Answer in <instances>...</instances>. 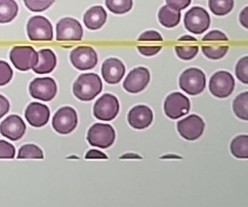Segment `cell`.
I'll return each mask as SVG.
<instances>
[{"mask_svg":"<svg viewBox=\"0 0 248 207\" xmlns=\"http://www.w3.org/2000/svg\"><path fill=\"white\" fill-rule=\"evenodd\" d=\"M205 86L206 77L200 69H187L180 77V87L190 96L200 95L205 89Z\"/></svg>","mask_w":248,"mask_h":207,"instance_id":"cell-2","label":"cell"},{"mask_svg":"<svg viewBox=\"0 0 248 207\" xmlns=\"http://www.w3.org/2000/svg\"><path fill=\"white\" fill-rule=\"evenodd\" d=\"M232 155L239 159H247L248 158V136L242 134V136L236 137L232 143L231 146Z\"/></svg>","mask_w":248,"mask_h":207,"instance_id":"cell-24","label":"cell"},{"mask_svg":"<svg viewBox=\"0 0 248 207\" xmlns=\"http://www.w3.org/2000/svg\"><path fill=\"white\" fill-rule=\"evenodd\" d=\"M44 155L42 150L33 143H27L20 148L19 153H17V159H27V158H33V159H43Z\"/></svg>","mask_w":248,"mask_h":207,"instance_id":"cell-28","label":"cell"},{"mask_svg":"<svg viewBox=\"0 0 248 207\" xmlns=\"http://www.w3.org/2000/svg\"><path fill=\"white\" fill-rule=\"evenodd\" d=\"M26 132V124L17 115H11L0 124V133L11 141H19Z\"/></svg>","mask_w":248,"mask_h":207,"instance_id":"cell-16","label":"cell"},{"mask_svg":"<svg viewBox=\"0 0 248 207\" xmlns=\"http://www.w3.org/2000/svg\"><path fill=\"white\" fill-rule=\"evenodd\" d=\"M235 88V79L227 71L217 72L210 78L209 91L217 97L225 98L231 96Z\"/></svg>","mask_w":248,"mask_h":207,"instance_id":"cell-9","label":"cell"},{"mask_svg":"<svg viewBox=\"0 0 248 207\" xmlns=\"http://www.w3.org/2000/svg\"><path fill=\"white\" fill-rule=\"evenodd\" d=\"M209 10L216 16H226L232 12L234 0H209Z\"/></svg>","mask_w":248,"mask_h":207,"instance_id":"cell-26","label":"cell"},{"mask_svg":"<svg viewBox=\"0 0 248 207\" xmlns=\"http://www.w3.org/2000/svg\"><path fill=\"white\" fill-rule=\"evenodd\" d=\"M77 123V113L71 107L61 108L52 118V127L60 134L71 133L76 128Z\"/></svg>","mask_w":248,"mask_h":207,"instance_id":"cell-10","label":"cell"},{"mask_svg":"<svg viewBox=\"0 0 248 207\" xmlns=\"http://www.w3.org/2000/svg\"><path fill=\"white\" fill-rule=\"evenodd\" d=\"M180 41H193V42H197V39L195 37H191V36H183L182 38L179 39Z\"/></svg>","mask_w":248,"mask_h":207,"instance_id":"cell-42","label":"cell"},{"mask_svg":"<svg viewBox=\"0 0 248 207\" xmlns=\"http://www.w3.org/2000/svg\"><path fill=\"white\" fill-rule=\"evenodd\" d=\"M161 47H139L138 49L143 56L152 57L161 50Z\"/></svg>","mask_w":248,"mask_h":207,"instance_id":"cell-38","label":"cell"},{"mask_svg":"<svg viewBox=\"0 0 248 207\" xmlns=\"http://www.w3.org/2000/svg\"><path fill=\"white\" fill-rule=\"evenodd\" d=\"M139 41H143V42H147V41H153V42H161L163 41L162 36L159 34L156 31H146L143 34H141L139 37Z\"/></svg>","mask_w":248,"mask_h":207,"instance_id":"cell-35","label":"cell"},{"mask_svg":"<svg viewBox=\"0 0 248 207\" xmlns=\"http://www.w3.org/2000/svg\"><path fill=\"white\" fill-rule=\"evenodd\" d=\"M85 159H108V156L101 151L90 150L85 154Z\"/></svg>","mask_w":248,"mask_h":207,"instance_id":"cell-40","label":"cell"},{"mask_svg":"<svg viewBox=\"0 0 248 207\" xmlns=\"http://www.w3.org/2000/svg\"><path fill=\"white\" fill-rule=\"evenodd\" d=\"M19 13V5L15 0H0V24L15 20Z\"/></svg>","mask_w":248,"mask_h":207,"instance_id":"cell-23","label":"cell"},{"mask_svg":"<svg viewBox=\"0 0 248 207\" xmlns=\"http://www.w3.org/2000/svg\"><path fill=\"white\" fill-rule=\"evenodd\" d=\"M202 40L203 41H228L229 39L226 36V34H224L223 32L215 30L206 34L204 37L202 38Z\"/></svg>","mask_w":248,"mask_h":207,"instance_id":"cell-37","label":"cell"},{"mask_svg":"<svg viewBox=\"0 0 248 207\" xmlns=\"http://www.w3.org/2000/svg\"><path fill=\"white\" fill-rule=\"evenodd\" d=\"M233 110L235 115L242 120H248V93H242L236 96L233 102Z\"/></svg>","mask_w":248,"mask_h":207,"instance_id":"cell-25","label":"cell"},{"mask_svg":"<svg viewBox=\"0 0 248 207\" xmlns=\"http://www.w3.org/2000/svg\"><path fill=\"white\" fill-rule=\"evenodd\" d=\"M27 35L32 41H51L54 39V29L46 17L35 16L28 21Z\"/></svg>","mask_w":248,"mask_h":207,"instance_id":"cell-4","label":"cell"},{"mask_svg":"<svg viewBox=\"0 0 248 207\" xmlns=\"http://www.w3.org/2000/svg\"><path fill=\"white\" fill-rule=\"evenodd\" d=\"M10 108H11V105L7 98L2 95H0V119H1L4 115L7 114V112L10 111Z\"/></svg>","mask_w":248,"mask_h":207,"instance_id":"cell-39","label":"cell"},{"mask_svg":"<svg viewBox=\"0 0 248 207\" xmlns=\"http://www.w3.org/2000/svg\"><path fill=\"white\" fill-rule=\"evenodd\" d=\"M186 29L193 34L204 33L210 26V16L203 7L195 6L185 15Z\"/></svg>","mask_w":248,"mask_h":207,"instance_id":"cell-6","label":"cell"},{"mask_svg":"<svg viewBox=\"0 0 248 207\" xmlns=\"http://www.w3.org/2000/svg\"><path fill=\"white\" fill-rule=\"evenodd\" d=\"M189 98L180 93L170 94L165 98L164 112L168 118L178 119L190 111Z\"/></svg>","mask_w":248,"mask_h":207,"instance_id":"cell-11","label":"cell"},{"mask_svg":"<svg viewBox=\"0 0 248 207\" xmlns=\"http://www.w3.org/2000/svg\"><path fill=\"white\" fill-rule=\"evenodd\" d=\"M107 21V13L101 5L93 6L83 16V22L90 30H99Z\"/></svg>","mask_w":248,"mask_h":207,"instance_id":"cell-20","label":"cell"},{"mask_svg":"<svg viewBox=\"0 0 248 207\" xmlns=\"http://www.w3.org/2000/svg\"><path fill=\"white\" fill-rule=\"evenodd\" d=\"M119 102L118 98L110 94H105L97 100L93 106V115L95 118L111 121L118 115Z\"/></svg>","mask_w":248,"mask_h":207,"instance_id":"cell-8","label":"cell"},{"mask_svg":"<svg viewBox=\"0 0 248 207\" xmlns=\"http://www.w3.org/2000/svg\"><path fill=\"white\" fill-rule=\"evenodd\" d=\"M236 76L244 84H248V57L245 56L236 65Z\"/></svg>","mask_w":248,"mask_h":207,"instance_id":"cell-32","label":"cell"},{"mask_svg":"<svg viewBox=\"0 0 248 207\" xmlns=\"http://www.w3.org/2000/svg\"><path fill=\"white\" fill-rule=\"evenodd\" d=\"M103 89L102 80L97 74L87 73L79 76L73 84V94L78 100L93 101Z\"/></svg>","mask_w":248,"mask_h":207,"instance_id":"cell-1","label":"cell"},{"mask_svg":"<svg viewBox=\"0 0 248 207\" xmlns=\"http://www.w3.org/2000/svg\"><path fill=\"white\" fill-rule=\"evenodd\" d=\"M134 2L132 0H106L108 10L116 15H123L131 11Z\"/></svg>","mask_w":248,"mask_h":207,"instance_id":"cell-27","label":"cell"},{"mask_svg":"<svg viewBox=\"0 0 248 207\" xmlns=\"http://www.w3.org/2000/svg\"><path fill=\"white\" fill-rule=\"evenodd\" d=\"M239 20H240L241 25L244 27L245 29L248 28V7L245 6L244 10L240 13V16H239Z\"/></svg>","mask_w":248,"mask_h":207,"instance_id":"cell-41","label":"cell"},{"mask_svg":"<svg viewBox=\"0 0 248 207\" xmlns=\"http://www.w3.org/2000/svg\"><path fill=\"white\" fill-rule=\"evenodd\" d=\"M204 121L197 115H190L178 122V131L187 141H196L204 132Z\"/></svg>","mask_w":248,"mask_h":207,"instance_id":"cell-14","label":"cell"},{"mask_svg":"<svg viewBox=\"0 0 248 207\" xmlns=\"http://www.w3.org/2000/svg\"><path fill=\"white\" fill-rule=\"evenodd\" d=\"M166 5L170 6L175 11H183L191 4V0H165Z\"/></svg>","mask_w":248,"mask_h":207,"instance_id":"cell-36","label":"cell"},{"mask_svg":"<svg viewBox=\"0 0 248 207\" xmlns=\"http://www.w3.org/2000/svg\"><path fill=\"white\" fill-rule=\"evenodd\" d=\"M199 48L197 46L190 47H175V52L178 57L184 61H190L197 56Z\"/></svg>","mask_w":248,"mask_h":207,"instance_id":"cell-31","label":"cell"},{"mask_svg":"<svg viewBox=\"0 0 248 207\" xmlns=\"http://www.w3.org/2000/svg\"><path fill=\"white\" fill-rule=\"evenodd\" d=\"M127 120L130 127L135 129H145L153 121V112L145 105H139L128 112Z\"/></svg>","mask_w":248,"mask_h":207,"instance_id":"cell-18","label":"cell"},{"mask_svg":"<svg viewBox=\"0 0 248 207\" xmlns=\"http://www.w3.org/2000/svg\"><path fill=\"white\" fill-rule=\"evenodd\" d=\"M86 139L93 147L107 149L114 143L115 130L109 124L95 123L88 130Z\"/></svg>","mask_w":248,"mask_h":207,"instance_id":"cell-3","label":"cell"},{"mask_svg":"<svg viewBox=\"0 0 248 207\" xmlns=\"http://www.w3.org/2000/svg\"><path fill=\"white\" fill-rule=\"evenodd\" d=\"M124 74H125V67L120 60L110 58L103 63L102 75L107 83H119L122 77H124Z\"/></svg>","mask_w":248,"mask_h":207,"instance_id":"cell-19","label":"cell"},{"mask_svg":"<svg viewBox=\"0 0 248 207\" xmlns=\"http://www.w3.org/2000/svg\"><path fill=\"white\" fill-rule=\"evenodd\" d=\"M70 61L77 70H91L97 65V55L91 47H78L71 51Z\"/></svg>","mask_w":248,"mask_h":207,"instance_id":"cell-13","label":"cell"},{"mask_svg":"<svg viewBox=\"0 0 248 207\" xmlns=\"http://www.w3.org/2000/svg\"><path fill=\"white\" fill-rule=\"evenodd\" d=\"M14 72L11 66L4 61H0V86H4L11 82Z\"/></svg>","mask_w":248,"mask_h":207,"instance_id":"cell-33","label":"cell"},{"mask_svg":"<svg viewBox=\"0 0 248 207\" xmlns=\"http://www.w3.org/2000/svg\"><path fill=\"white\" fill-rule=\"evenodd\" d=\"M83 37V29L77 20L64 17L57 24L58 41H80Z\"/></svg>","mask_w":248,"mask_h":207,"instance_id":"cell-12","label":"cell"},{"mask_svg":"<svg viewBox=\"0 0 248 207\" xmlns=\"http://www.w3.org/2000/svg\"><path fill=\"white\" fill-rule=\"evenodd\" d=\"M150 82V72L147 68L139 67L129 72L123 82V88L129 94L143 92Z\"/></svg>","mask_w":248,"mask_h":207,"instance_id":"cell-15","label":"cell"},{"mask_svg":"<svg viewBox=\"0 0 248 207\" xmlns=\"http://www.w3.org/2000/svg\"><path fill=\"white\" fill-rule=\"evenodd\" d=\"M50 117L49 108L37 102L28 105L25 111V118L33 127H42L46 125Z\"/></svg>","mask_w":248,"mask_h":207,"instance_id":"cell-17","label":"cell"},{"mask_svg":"<svg viewBox=\"0 0 248 207\" xmlns=\"http://www.w3.org/2000/svg\"><path fill=\"white\" fill-rule=\"evenodd\" d=\"M23 1L29 11L33 13H41L50 7L55 0H23Z\"/></svg>","mask_w":248,"mask_h":207,"instance_id":"cell-30","label":"cell"},{"mask_svg":"<svg viewBox=\"0 0 248 207\" xmlns=\"http://www.w3.org/2000/svg\"><path fill=\"white\" fill-rule=\"evenodd\" d=\"M57 66V57L51 49L44 48L38 52V62L33 71L37 74H47L55 70Z\"/></svg>","mask_w":248,"mask_h":207,"instance_id":"cell-21","label":"cell"},{"mask_svg":"<svg viewBox=\"0 0 248 207\" xmlns=\"http://www.w3.org/2000/svg\"><path fill=\"white\" fill-rule=\"evenodd\" d=\"M158 20L165 28H174L181 21V12L164 5L158 13Z\"/></svg>","mask_w":248,"mask_h":207,"instance_id":"cell-22","label":"cell"},{"mask_svg":"<svg viewBox=\"0 0 248 207\" xmlns=\"http://www.w3.org/2000/svg\"><path fill=\"white\" fill-rule=\"evenodd\" d=\"M10 59L13 65L19 71H29L36 66L38 52L32 47H15L11 50Z\"/></svg>","mask_w":248,"mask_h":207,"instance_id":"cell-5","label":"cell"},{"mask_svg":"<svg viewBox=\"0 0 248 207\" xmlns=\"http://www.w3.org/2000/svg\"><path fill=\"white\" fill-rule=\"evenodd\" d=\"M228 46H217V47H202L203 55L210 60H219L226 56L228 52Z\"/></svg>","mask_w":248,"mask_h":207,"instance_id":"cell-29","label":"cell"},{"mask_svg":"<svg viewBox=\"0 0 248 207\" xmlns=\"http://www.w3.org/2000/svg\"><path fill=\"white\" fill-rule=\"evenodd\" d=\"M16 149L11 143L0 140V159H14Z\"/></svg>","mask_w":248,"mask_h":207,"instance_id":"cell-34","label":"cell"},{"mask_svg":"<svg viewBox=\"0 0 248 207\" xmlns=\"http://www.w3.org/2000/svg\"><path fill=\"white\" fill-rule=\"evenodd\" d=\"M58 86L50 77H39L32 80L29 85V94L32 97L42 102H49L57 96Z\"/></svg>","mask_w":248,"mask_h":207,"instance_id":"cell-7","label":"cell"}]
</instances>
